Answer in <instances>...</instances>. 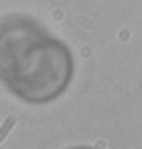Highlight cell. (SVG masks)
Here are the masks:
<instances>
[{"instance_id": "obj_1", "label": "cell", "mask_w": 142, "mask_h": 149, "mask_svg": "<svg viewBox=\"0 0 142 149\" xmlns=\"http://www.w3.org/2000/svg\"><path fill=\"white\" fill-rule=\"evenodd\" d=\"M74 76V58L62 41L29 16L0 22V83L29 105L59 99Z\"/></svg>"}, {"instance_id": "obj_2", "label": "cell", "mask_w": 142, "mask_h": 149, "mask_svg": "<svg viewBox=\"0 0 142 149\" xmlns=\"http://www.w3.org/2000/svg\"><path fill=\"white\" fill-rule=\"evenodd\" d=\"M70 149H93V147H70Z\"/></svg>"}]
</instances>
